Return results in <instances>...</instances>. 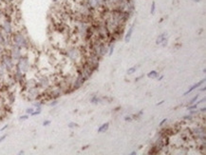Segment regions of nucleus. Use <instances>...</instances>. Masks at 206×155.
I'll return each instance as SVG.
<instances>
[{
    "label": "nucleus",
    "instance_id": "1",
    "mask_svg": "<svg viewBox=\"0 0 206 155\" xmlns=\"http://www.w3.org/2000/svg\"><path fill=\"white\" fill-rule=\"evenodd\" d=\"M13 42L14 45H16L17 47L19 48H26L28 42H27V38L26 36L24 35L21 32H15L13 34Z\"/></svg>",
    "mask_w": 206,
    "mask_h": 155
},
{
    "label": "nucleus",
    "instance_id": "2",
    "mask_svg": "<svg viewBox=\"0 0 206 155\" xmlns=\"http://www.w3.org/2000/svg\"><path fill=\"white\" fill-rule=\"evenodd\" d=\"M2 64L5 66L7 71H11L14 67L13 57L9 54H2Z\"/></svg>",
    "mask_w": 206,
    "mask_h": 155
},
{
    "label": "nucleus",
    "instance_id": "3",
    "mask_svg": "<svg viewBox=\"0 0 206 155\" xmlns=\"http://www.w3.org/2000/svg\"><path fill=\"white\" fill-rule=\"evenodd\" d=\"M29 68H30V64H29V61H28L27 58H20L18 61H17V66H16V69H18V70L25 73L29 71Z\"/></svg>",
    "mask_w": 206,
    "mask_h": 155
},
{
    "label": "nucleus",
    "instance_id": "4",
    "mask_svg": "<svg viewBox=\"0 0 206 155\" xmlns=\"http://www.w3.org/2000/svg\"><path fill=\"white\" fill-rule=\"evenodd\" d=\"M1 30L3 32L7 35H10L13 34V26H11V22L9 19H4L1 25Z\"/></svg>",
    "mask_w": 206,
    "mask_h": 155
},
{
    "label": "nucleus",
    "instance_id": "5",
    "mask_svg": "<svg viewBox=\"0 0 206 155\" xmlns=\"http://www.w3.org/2000/svg\"><path fill=\"white\" fill-rule=\"evenodd\" d=\"M11 56L13 57V59L14 61H18L21 58V48L17 47L16 45L13 44L11 46Z\"/></svg>",
    "mask_w": 206,
    "mask_h": 155
},
{
    "label": "nucleus",
    "instance_id": "6",
    "mask_svg": "<svg viewBox=\"0 0 206 155\" xmlns=\"http://www.w3.org/2000/svg\"><path fill=\"white\" fill-rule=\"evenodd\" d=\"M67 56L70 57L71 60L76 61V60L79 58V56H80V51L77 50V49L71 48V49H70V50L67 51Z\"/></svg>",
    "mask_w": 206,
    "mask_h": 155
},
{
    "label": "nucleus",
    "instance_id": "7",
    "mask_svg": "<svg viewBox=\"0 0 206 155\" xmlns=\"http://www.w3.org/2000/svg\"><path fill=\"white\" fill-rule=\"evenodd\" d=\"M104 0H87V4L91 9H96V8L103 6Z\"/></svg>",
    "mask_w": 206,
    "mask_h": 155
},
{
    "label": "nucleus",
    "instance_id": "8",
    "mask_svg": "<svg viewBox=\"0 0 206 155\" xmlns=\"http://www.w3.org/2000/svg\"><path fill=\"white\" fill-rule=\"evenodd\" d=\"M86 81V79L84 78V76L82 74H80L78 77H77V79L75 80V82H74V89H78L80 88L81 86H82L84 84V82Z\"/></svg>",
    "mask_w": 206,
    "mask_h": 155
},
{
    "label": "nucleus",
    "instance_id": "9",
    "mask_svg": "<svg viewBox=\"0 0 206 155\" xmlns=\"http://www.w3.org/2000/svg\"><path fill=\"white\" fill-rule=\"evenodd\" d=\"M38 85H40L43 88H47L48 86L50 85V80H48V78L47 76H42L39 80Z\"/></svg>",
    "mask_w": 206,
    "mask_h": 155
},
{
    "label": "nucleus",
    "instance_id": "10",
    "mask_svg": "<svg viewBox=\"0 0 206 155\" xmlns=\"http://www.w3.org/2000/svg\"><path fill=\"white\" fill-rule=\"evenodd\" d=\"M204 82H205V79H202L201 81H200L199 83H197V84H195L194 86H192V87H191L190 89H189L186 92H184V93H183V95H187V94H189V93H190V92H192V91H194V89H197L199 87H200V86L202 85Z\"/></svg>",
    "mask_w": 206,
    "mask_h": 155
},
{
    "label": "nucleus",
    "instance_id": "11",
    "mask_svg": "<svg viewBox=\"0 0 206 155\" xmlns=\"http://www.w3.org/2000/svg\"><path fill=\"white\" fill-rule=\"evenodd\" d=\"M39 96V91L36 89H31L29 91V98L30 99H36Z\"/></svg>",
    "mask_w": 206,
    "mask_h": 155
},
{
    "label": "nucleus",
    "instance_id": "12",
    "mask_svg": "<svg viewBox=\"0 0 206 155\" xmlns=\"http://www.w3.org/2000/svg\"><path fill=\"white\" fill-rule=\"evenodd\" d=\"M133 29H134V26H131L130 28H129L128 31L126 32V36H124V41H126V43H129V41H130V38H131V35H132V32H133Z\"/></svg>",
    "mask_w": 206,
    "mask_h": 155
},
{
    "label": "nucleus",
    "instance_id": "13",
    "mask_svg": "<svg viewBox=\"0 0 206 155\" xmlns=\"http://www.w3.org/2000/svg\"><path fill=\"white\" fill-rule=\"evenodd\" d=\"M108 127H109V123H104V124H103V125L101 126V127L98 129V132H99V133H102V132L107 131V129H108Z\"/></svg>",
    "mask_w": 206,
    "mask_h": 155
},
{
    "label": "nucleus",
    "instance_id": "14",
    "mask_svg": "<svg viewBox=\"0 0 206 155\" xmlns=\"http://www.w3.org/2000/svg\"><path fill=\"white\" fill-rule=\"evenodd\" d=\"M6 68L5 66L2 64V62L0 63V78H3L4 75H5V72H6Z\"/></svg>",
    "mask_w": 206,
    "mask_h": 155
},
{
    "label": "nucleus",
    "instance_id": "15",
    "mask_svg": "<svg viewBox=\"0 0 206 155\" xmlns=\"http://www.w3.org/2000/svg\"><path fill=\"white\" fill-rule=\"evenodd\" d=\"M165 37H166V34H165V32H164V34H163L159 35L158 38H157V40H156V44H157V45H160L161 42H163V40Z\"/></svg>",
    "mask_w": 206,
    "mask_h": 155
},
{
    "label": "nucleus",
    "instance_id": "16",
    "mask_svg": "<svg viewBox=\"0 0 206 155\" xmlns=\"http://www.w3.org/2000/svg\"><path fill=\"white\" fill-rule=\"evenodd\" d=\"M147 76L149 78H157V77H158V72L156 71H151L150 72H148Z\"/></svg>",
    "mask_w": 206,
    "mask_h": 155
},
{
    "label": "nucleus",
    "instance_id": "17",
    "mask_svg": "<svg viewBox=\"0 0 206 155\" xmlns=\"http://www.w3.org/2000/svg\"><path fill=\"white\" fill-rule=\"evenodd\" d=\"M114 48H115V45L114 44H110L109 46H108V55H109V56H111L113 54Z\"/></svg>",
    "mask_w": 206,
    "mask_h": 155
},
{
    "label": "nucleus",
    "instance_id": "18",
    "mask_svg": "<svg viewBox=\"0 0 206 155\" xmlns=\"http://www.w3.org/2000/svg\"><path fill=\"white\" fill-rule=\"evenodd\" d=\"M90 102L92 104H95V105H97V104H99V102H100V98H98V97H93V98H92L91 100H90Z\"/></svg>",
    "mask_w": 206,
    "mask_h": 155
},
{
    "label": "nucleus",
    "instance_id": "19",
    "mask_svg": "<svg viewBox=\"0 0 206 155\" xmlns=\"http://www.w3.org/2000/svg\"><path fill=\"white\" fill-rule=\"evenodd\" d=\"M135 71H136V67L129 68L128 70H127V74H128V75H130V74H132V73H134Z\"/></svg>",
    "mask_w": 206,
    "mask_h": 155
},
{
    "label": "nucleus",
    "instance_id": "20",
    "mask_svg": "<svg viewBox=\"0 0 206 155\" xmlns=\"http://www.w3.org/2000/svg\"><path fill=\"white\" fill-rule=\"evenodd\" d=\"M119 0H104V2H107L109 5H113V4H117Z\"/></svg>",
    "mask_w": 206,
    "mask_h": 155
},
{
    "label": "nucleus",
    "instance_id": "21",
    "mask_svg": "<svg viewBox=\"0 0 206 155\" xmlns=\"http://www.w3.org/2000/svg\"><path fill=\"white\" fill-rule=\"evenodd\" d=\"M40 112H41V108H39V109H37V111H33V112H32L31 115V116H34V115H38V114H40Z\"/></svg>",
    "mask_w": 206,
    "mask_h": 155
},
{
    "label": "nucleus",
    "instance_id": "22",
    "mask_svg": "<svg viewBox=\"0 0 206 155\" xmlns=\"http://www.w3.org/2000/svg\"><path fill=\"white\" fill-rule=\"evenodd\" d=\"M167 43H168V38H167V37H165V38L163 40V42H161V44L163 45V47H165V46H166V45H167Z\"/></svg>",
    "mask_w": 206,
    "mask_h": 155
},
{
    "label": "nucleus",
    "instance_id": "23",
    "mask_svg": "<svg viewBox=\"0 0 206 155\" xmlns=\"http://www.w3.org/2000/svg\"><path fill=\"white\" fill-rule=\"evenodd\" d=\"M197 104H192V106H191V107H188L187 108V109H188V111H191V109H197Z\"/></svg>",
    "mask_w": 206,
    "mask_h": 155
},
{
    "label": "nucleus",
    "instance_id": "24",
    "mask_svg": "<svg viewBox=\"0 0 206 155\" xmlns=\"http://www.w3.org/2000/svg\"><path fill=\"white\" fill-rule=\"evenodd\" d=\"M41 105H42L41 102H36V103H34V104H33V106H34V107H35L36 109L41 108Z\"/></svg>",
    "mask_w": 206,
    "mask_h": 155
},
{
    "label": "nucleus",
    "instance_id": "25",
    "mask_svg": "<svg viewBox=\"0 0 206 155\" xmlns=\"http://www.w3.org/2000/svg\"><path fill=\"white\" fill-rule=\"evenodd\" d=\"M197 98H199V95H196V96L194 97V98L190 101V102H189V104H191V105H192V104H194V103H195V102L197 100Z\"/></svg>",
    "mask_w": 206,
    "mask_h": 155
},
{
    "label": "nucleus",
    "instance_id": "26",
    "mask_svg": "<svg viewBox=\"0 0 206 155\" xmlns=\"http://www.w3.org/2000/svg\"><path fill=\"white\" fill-rule=\"evenodd\" d=\"M32 112H33V109H32V108H29V109H26V113L27 114H31Z\"/></svg>",
    "mask_w": 206,
    "mask_h": 155
},
{
    "label": "nucleus",
    "instance_id": "27",
    "mask_svg": "<svg viewBox=\"0 0 206 155\" xmlns=\"http://www.w3.org/2000/svg\"><path fill=\"white\" fill-rule=\"evenodd\" d=\"M75 127H78V125L75 124V123H70V124H68V128H75Z\"/></svg>",
    "mask_w": 206,
    "mask_h": 155
},
{
    "label": "nucleus",
    "instance_id": "28",
    "mask_svg": "<svg viewBox=\"0 0 206 155\" xmlns=\"http://www.w3.org/2000/svg\"><path fill=\"white\" fill-rule=\"evenodd\" d=\"M28 118H29V116H28V114H27V115H23V116H20V118H19V119H20V120H27V119H28Z\"/></svg>",
    "mask_w": 206,
    "mask_h": 155
},
{
    "label": "nucleus",
    "instance_id": "29",
    "mask_svg": "<svg viewBox=\"0 0 206 155\" xmlns=\"http://www.w3.org/2000/svg\"><path fill=\"white\" fill-rule=\"evenodd\" d=\"M4 17V11H2V9H0V20H2Z\"/></svg>",
    "mask_w": 206,
    "mask_h": 155
},
{
    "label": "nucleus",
    "instance_id": "30",
    "mask_svg": "<svg viewBox=\"0 0 206 155\" xmlns=\"http://www.w3.org/2000/svg\"><path fill=\"white\" fill-rule=\"evenodd\" d=\"M154 11H155V3L153 2L152 3V8H151V14H154Z\"/></svg>",
    "mask_w": 206,
    "mask_h": 155
},
{
    "label": "nucleus",
    "instance_id": "31",
    "mask_svg": "<svg viewBox=\"0 0 206 155\" xmlns=\"http://www.w3.org/2000/svg\"><path fill=\"white\" fill-rule=\"evenodd\" d=\"M50 121L46 120V121H45V122H44V123H43V126H44V127H46V126L50 125Z\"/></svg>",
    "mask_w": 206,
    "mask_h": 155
},
{
    "label": "nucleus",
    "instance_id": "32",
    "mask_svg": "<svg viewBox=\"0 0 206 155\" xmlns=\"http://www.w3.org/2000/svg\"><path fill=\"white\" fill-rule=\"evenodd\" d=\"M167 121V118H164V119L163 120H161V123H160V127H161V126H163L164 123H165V122H166Z\"/></svg>",
    "mask_w": 206,
    "mask_h": 155
},
{
    "label": "nucleus",
    "instance_id": "33",
    "mask_svg": "<svg viewBox=\"0 0 206 155\" xmlns=\"http://www.w3.org/2000/svg\"><path fill=\"white\" fill-rule=\"evenodd\" d=\"M124 120L127 121V122H130L132 120V118L130 116H126V117H124Z\"/></svg>",
    "mask_w": 206,
    "mask_h": 155
},
{
    "label": "nucleus",
    "instance_id": "34",
    "mask_svg": "<svg viewBox=\"0 0 206 155\" xmlns=\"http://www.w3.org/2000/svg\"><path fill=\"white\" fill-rule=\"evenodd\" d=\"M6 137H7V135H3L2 137H0V142H2V141H4L6 139Z\"/></svg>",
    "mask_w": 206,
    "mask_h": 155
},
{
    "label": "nucleus",
    "instance_id": "35",
    "mask_svg": "<svg viewBox=\"0 0 206 155\" xmlns=\"http://www.w3.org/2000/svg\"><path fill=\"white\" fill-rule=\"evenodd\" d=\"M3 54V47L0 45V56H1Z\"/></svg>",
    "mask_w": 206,
    "mask_h": 155
},
{
    "label": "nucleus",
    "instance_id": "36",
    "mask_svg": "<svg viewBox=\"0 0 206 155\" xmlns=\"http://www.w3.org/2000/svg\"><path fill=\"white\" fill-rule=\"evenodd\" d=\"M7 128H8V125H5V126H4V127H3L1 129H0V131H3V130H5Z\"/></svg>",
    "mask_w": 206,
    "mask_h": 155
},
{
    "label": "nucleus",
    "instance_id": "37",
    "mask_svg": "<svg viewBox=\"0 0 206 155\" xmlns=\"http://www.w3.org/2000/svg\"><path fill=\"white\" fill-rule=\"evenodd\" d=\"M58 103V101H54V102H52V103L50 104V106H54V105H56Z\"/></svg>",
    "mask_w": 206,
    "mask_h": 155
},
{
    "label": "nucleus",
    "instance_id": "38",
    "mask_svg": "<svg viewBox=\"0 0 206 155\" xmlns=\"http://www.w3.org/2000/svg\"><path fill=\"white\" fill-rule=\"evenodd\" d=\"M205 111H206V109H205V108L200 109V112H205Z\"/></svg>",
    "mask_w": 206,
    "mask_h": 155
},
{
    "label": "nucleus",
    "instance_id": "39",
    "mask_svg": "<svg viewBox=\"0 0 206 155\" xmlns=\"http://www.w3.org/2000/svg\"><path fill=\"white\" fill-rule=\"evenodd\" d=\"M164 103V101H161V102H159L158 104H157V106H160V105H161V104H163Z\"/></svg>",
    "mask_w": 206,
    "mask_h": 155
},
{
    "label": "nucleus",
    "instance_id": "40",
    "mask_svg": "<svg viewBox=\"0 0 206 155\" xmlns=\"http://www.w3.org/2000/svg\"><path fill=\"white\" fill-rule=\"evenodd\" d=\"M163 78V75H161V76L159 77V78H158V80H159V81H161Z\"/></svg>",
    "mask_w": 206,
    "mask_h": 155
},
{
    "label": "nucleus",
    "instance_id": "41",
    "mask_svg": "<svg viewBox=\"0 0 206 155\" xmlns=\"http://www.w3.org/2000/svg\"><path fill=\"white\" fill-rule=\"evenodd\" d=\"M200 91H205V87H203L202 89H200Z\"/></svg>",
    "mask_w": 206,
    "mask_h": 155
},
{
    "label": "nucleus",
    "instance_id": "42",
    "mask_svg": "<svg viewBox=\"0 0 206 155\" xmlns=\"http://www.w3.org/2000/svg\"><path fill=\"white\" fill-rule=\"evenodd\" d=\"M131 155H136V152H131Z\"/></svg>",
    "mask_w": 206,
    "mask_h": 155
},
{
    "label": "nucleus",
    "instance_id": "43",
    "mask_svg": "<svg viewBox=\"0 0 206 155\" xmlns=\"http://www.w3.org/2000/svg\"><path fill=\"white\" fill-rule=\"evenodd\" d=\"M195 1H196V2H200V0H195Z\"/></svg>",
    "mask_w": 206,
    "mask_h": 155
},
{
    "label": "nucleus",
    "instance_id": "44",
    "mask_svg": "<svg viewBox=\"0 0 206 155\" xmlns=\"http://www.w3.org/2000/svg\"><path fill=\"white\" fill-rule=\"evenodd\" d=\"M53 1H54V2H56V1H58V0H53Z\"/></svg>",
    "mask_w": 206,
    "mask_h": 155
},
{
    "label": "nucleus",
    "instance_id": "45",
    "mask_svg": "<svg viewBox=\"0 0 206 155\" xmlns=\"http://www.w3.org/2000/svg\"><path fill=\"white\" fill-rule=\"evenodd\" d=\"M1 1H2V0H0V2H1Z\"/></svg>",
    "mask_w": 206,
    "mask_h": 155
}]
</instances>
